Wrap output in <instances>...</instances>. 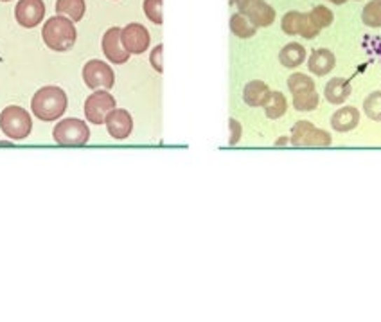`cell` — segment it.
Here are the masks:
<instances>
[{"instance_id":"cell-6","label":"cell","mask_w":381,"mask_h":322,"mask_svg":"<svg viewBox=\"0 0 381 322\" xmlns=\"http://www.w3.org/2000/svg\"><path fill=\"white\" fill-rule=\"evenodd\" d=\"M117 101L108 90H95L94 94L87 97L85 101V118L92 125H103L106 121L108 113L116 108Z\"/></svg>"},{"instance_id":"cell-7","label":"cell","mask_w":381,"mask_h":322,"mask_svg":"<svg viewBox=\"0 0 381 322\" xmlns=\"http://www.w3.org/2000/svg\"><path fill=\"white\" fill-rule=\"evenodd\" d=\"M83 81L92 90H99V88L108 90L116 83V74L108 63L101 62V59H90L83 67Z\"/></svg>"},{"instance_id":"cell-30","label":"cell","mask_w":381,"mask_h":322,"mask_svg":"<svg viewBox=\"0 0 381 322\" xmlns=\"http://www.w3.org/2000/svg\"><path fill=\"white\" fill-rule=\"evenodd\" d=\"M329 2H331V4H336V6H342V4H345L347 0H329Z\"/></svg>"},{"instance_id":"cell-8","label":"cell","mask_w":381,"mask_h":322,"mask_svg":"<svg viewBox=\"0 0 381 322\" xmlns=\"http://www.w3.org/2000/svg\"><path fill=\"white\" fill-rule=\"evenodd\" d=\"M282 31L290 36H298L311 40L320 33V29L315 25L313 18H311L310 13H300V11H288L282 17Z\"/></svg>"},{"instance_id":"cell-25","label":"cell","mask_w":381,"mask_h":322,"mask_svg":"<svg viewBox=\"0 0 381 322\" xmlns=\"http://www.w3.org/2000/svg\"><path fill=\"white\" fill-rule=\"evenodd\" d=\"M363 112L365 115L373 121H381V92L369 94L363 101Z\"/></svg>"},{"instance_id":"cell-9","label":"cell","mask_w":381,"mask_h":322,"mask_svg":"<svg viewBox=\"0 0 381 322\" xmlns=\"http://www.w3.org/2000/svg\"><path fill=\"white\" fill-rule=\"evenodd\" d=\"M241 15L249 18L256 27H268L275 20V9L266 0H236Z\"/></svg>"},{"instance_id":"cell-15","label":"cell","mask_w":381,"mask_h":322,"mask_svg":"<svg viewBox=\"0 0 381 322\" xmlns=\"http://www.w3.org/2000/svg\"><path fill=\"white\" fill-rule=\"evenodd\" d=\"M360 122V110L354 106H344V108L336 110L331 118L333 130L340 132V134H347V132L354 130Z\"/></svg>"},{"instance_id":"cell-31","label":"cell","mask_w":381,"mask_h":322,"mask_svg":"<svg viewBox=\"0 0 381 322\" xmlns=\"http://www.w3.org/2000/svg\"><path fill=\"white\" fill-rule=\"evenodd\" d=\"M286 141H288V139H279V141H277V146H284Z\"/></svg>"},{"instance_id":"cell-29","label":"cell","mask_w":381,"mask_h":322,"mask_svg":"<svg viewBox=\"0 0 381 322\" xmlns=\"http://www.w3.org/2000/svg\"><path fill=\"white\" fill-rule=\"evenodd\" d=\"M228 126H230V141H228V144L230 146H234V144L240 143L241 139V125L236 121V119H228Z\"/></svg>"},{"instance_id":"cell-26","label":"cell","mask_w":381,"mask_h":322,"mask_svg":"<svg viewBox=\"0 0 381 322\" xmlns=\"http://www.w3.org/2000/svg\"><path fill=\"white\" fill-rule=\"evenodd\" d=\"M310 15L320 31L326 29V27H329L333 24V11L329 8H326V6H315L310 11Z\"/></svg>"},{"instance_id":"cell-22","label":"cell","mask_w":381,"mask_h":322,"mask_svg":"<svg viewBox=\"0 0 381 322\" xmlns=\"http://www.w3.org/2000/svg\"><path fill=\"white\" fill-rule=\"evenodd\" d=\"M288 88H290L291 96H298V94L317 90L315 81L311 80L307 74H303V72H295V74H291L288 78Z\"/></svg>"},{"instance_id":"cell-17","label":"cell","mask_w":381,"mask_h":322,"mask_svg":"<svg viewBox=\"0 0 381 322\" xmlns=\"http://www.w3.org/2000/svg\"><path fill=\"white\" fill-rule=\"evenodd\" d=\"M268 94H270V87L265 83V81L254 80L244 85L243 101L249 106L257 108V106L265 105L266 99H268Z\"/></svg>"},{"instance_id":"cell-10","label":"cell","mask_w":381,"mask_h":322,"mask_svg":"<svg viewBox=\"0 0 381 322\" xmlns=\"http://www.w3.org/2000/svg\"><path fill=\"white\" fill-rule=\"evenodd\" d=\"M120 43L130 55H142L144 50H148L149 43H151V36H149V31L146 29L144 25L132 22V24L120 29Z\"/></svg>"},{"instance_id":"cell-14","label":"cell","mask_w":381,"mask_h":322,"mask_svg":"<svg viewBox=\"0 0 381 322\" xmlns=\"http://www.w3.org/2000/svg\"><path fill=\"white\" fill-rule=\"evenodd\" d=\"M336 65V58L329 49H315L307 59V69L315 76H326L333 72Z\"/></svg>"},{"instance_id":"cell-33","label":"cell","mask_w":381,"mask_h":322,"mask_svg":"<svg viewBox=\"0 0 381 322\" xmlns=\"http://www.w3.org/2000/svg\"><path fill=\"white\" fill-rule=\"evenodd\" d=\"M2 2H9V0H2Z\"/></svg>"},{"instance_id":"cell-18","label":"cell","mask_w":381,"mask_h":322,"mask_svg":"<svg viewBox=\"0 0 381 322\" xmlns=\"http://www.w3.org/2000/svg\"><path fill=\"white\" fill-rule=\"evenodd\" d=\"M306 58H307L306 49H304V46H300V43L297 42L286 43L281 49V52H279V62H281L282 67L286 69L300 67V65L306 62Z\"/></svg>"},{"instance_id":"cell-27","label":"cell","mask_w":381,"mask_h":322,"mask_svg":"<svg viewBox=\"0 0 381 322\" xmlns=\"http://www.w3.org/2000/svg\"><path fill=\"white\" fill-rule=\"evenodd\" d=\"M162 4H164V0H144V4H142L146 17L157 25H160L164 22V17H162Z\"/></svg>"},{"instance_id":"cell-28","label":"cell","mask_w":381,"mask_h":322,"mask_svg":"<svg viewBox=\"0 0 381 322\" xmlns=\"http://www.w3.org/2000/svg\"><path fill=\"white\" fill-rule=\"evenodd\" d=\"M162 52H164V46H157L153 50H151V56H149V63H151V67L162 74L164 72V65H162Z\"/></svg>"},{"instance_id":"cell-24","label":"cell","mask_w":381,"mask_h":322,"mask_svg":"<svg viewBox=\"0 0 381 322\" xmlns=\"http://www.w3.org/2000/svg\"><path fill=\"white\" fill-rule=\"evenodd\" d=\"M320 103V97L317 94V90H311V92L298 94V96H293V106L298 112H311L315 110Z\"/></svg>"},{"instance_id":"cell-21","label":"cell","mask_w":381,"mask_h":322,"mask_svg":"<svg viewBox=\"0 0 381 322\" xmlns=\"http://www.w3.org/2000/svg\"><path fill=\"white\" fill-rule=\"evenodd\" d=\"M230 31L237 38H252L256 34L257 27L244 15L236 13V15L230 17Z\"/></svg>"},{"instance_id":"cell-20","label":"cell","mask_w":381,"mask_h":322,"mask_svg":"<svg viewBox=\"0 0 381 322\" xmlns=\"http://www.w3.org/2000/svg\"><path fill=\"white\" fill-rule=\"evenodd\" d=\"M263 108H265V113L268 119H279L288 110V101H286L284 94L279 92V90H270L268 99L263 105Z\"/></svg>"},{"instance_id":"cell-5","label":"cell","mask_w":381,"mask_h":322,"mask_svg":"<svg viewBox=\"0 0 381 322\" xmlns=\"http://www.w3.org/2000/svg\"><path fill=\"white\" fill-rule=\"evenodd\" d=\"M290 143L293 146H317V148H326L331 146L333 137L329 132L320 130L317 128L313 122L310 121H298L295 122V126L291 128V137Z\"/></svg>"},{"instance_id":"cell-1","label":"cell","mask_w":381,"mask_h":322,"mask_svg":"<svg viewBox=\"0 0 381 322\" xmlns=\"http://www.w3.org/2000/svg\"><path fill=\"white\" fill-rule=\"evenodd\" d=\"M67 105V94L63 92L60 87H42L31 99V110H33V115H36L38 119L42 121L50 122L60 119L65 113Z\"/></svg>"},{"instance_id":"cell-2","label":"cell","mask_w":381,"mask_h":322,"mask_svg":"<svg viewBox=\"0 0 381 322\" xmlns=\"http://www.w3.org/2000/svg\"><path fill=\"white\" fill-rule=\"evenodd\" d=\"M42 38L43 43H46L50 50L65 52V50H71L72 47H74L78 33H76L74 22H72L71 18L56 15V17L49 18V20L43 24Z\"/></svg>"},{"instance_id":"cell-32","label":"cell","mask_w":381,"mask_h":322,"mask_svg":"<svg viewBox=\"0 0 381 322\" xmlns=\"http://www.w3.org/2000/svg\"><path fill=\"white\" fill-rule=\"evenodd\" d=\"M0 146H13L11 143H0Z\"/></svg>"},{"instance_id":"cell-19","label":"cell","mask_w":381,"mask_h":322,"mask_svg":"<svg viewBox=\"0 0 381 322\" xmlns=\"http://www.w3.org/2000/svg\"><path fill=\"white\" fill-rule=\"evenodd\" d=\"M85 11H87L85 0H56V15L71 18L72 22L81 20Z\"/></svg>"},{"instance_id":"cell-23","label":"cell","mask_w":381,"mask_h":322,"mask_svg":"<svg viewBox=\"0 0 381 322\" xmlns=\"http://www.w3.org/2000/svg\"><path fill=\"white\" fill-rule=\"evenodd\" d=\"M361 22L367 27L377 29L381 27V0H370L361 11Z\"/></svg>"},{"instance_id":"cell-11","label":"cell","mask_w":381,"mask_h":322,"mask_svg":"<svg viewBox=\"0 0 381 322\" xmlns=\"http://www.w3.org/2000/svg\"><path fill=\"white\" fill-rule=\"evenodd\" d=\"M46 17V4L43 0H18L15 8V18L25 29H33L42 24Z\"/></svg>"},{"instance_id":"cell-3","label":"cell","mask_w":381,"mask_h":322,"mask_svg":"<svg viewBox=\"0 0 381 322\" xmlns=\"http://www.w3.org/2000/svg\"><path fill=\"white\" fill-rule=\"evenodd\" d=\"M0 130L4 132L9 139L15 141H22V139L29 137L31 130H33V121L27 110L22 106H6L0 113Z\"/></svg>"},{"instance_id":"cell-13","label":"cell","mask_w":381,"mask_h":322,"mask_svg":"<svg viewBox=\"0 0 381 322\" xmlns=\"http://www.w3.org/2000/svg\"><path fill=\"white\" fill-rule=\"evenodd\" d=\"M106 130L108 134L112 135L117 141H123V139H128L132 135L133 130V119L130 115L128 110L123 108H113L112 112L108 113L106 118Z\"/></svg>"},{"instance_id":"cell-16","label":"cell","mask_w":381,"mask_h":322,"mask_svg":"<svg viewBox=\"0 0 381 322\" xmlns=\"http://www.w3.org/2000/svg\"><path fill=\"white\" fill-rule=\"evenodd\" d=\"M352 88L345 78H333L328 81L326 88H324V97L331 105H344L345 101L351 96Z\"/></svg>"},{"instance_id":"cell-4","label":"cell","mask_w":381,"mask_h":322,"mask_svg":"<svg viewBox=\"0 0 381 322\" xmlns=\"http://www.w3.org/2000/svg\"><path fill=\"white\" fill-rule=\"evenodd\" d=\"M56 144L65 148H81L90 139V128L81 119H63L53 130Z\"/></svg>"},{"instance_id":"cell-12","label":"cell","mask_w":381,"mask_h":322,"mask_svg":"<svg viewBox=\"0 0 381 322\" xmlns=\"http://www.w3.org/2000/svg\"><path fill=\"white\" fill-rule=\"evenodd\" d=\"M103 52L108 58V62L123 65L130 59V52L120 43V27H110L103 36Z\"/></svg>"}]
</instances>
